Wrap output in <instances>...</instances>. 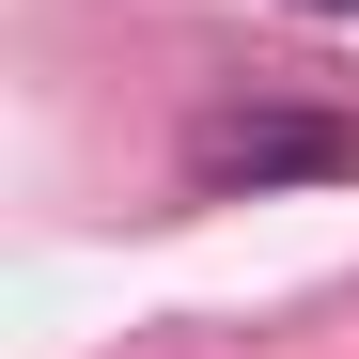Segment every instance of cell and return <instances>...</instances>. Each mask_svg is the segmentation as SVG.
Listing matches in <instances>:
<instances>
[{"label": "cell", "instance_id": "1", "mask_svg": "<svg viewBox=\"0 0 359 359\" xmlns=\"http://www.w3.org/2000/svg\"><path fill=\"white\" fill-rule=\"evenodd\" d=\"M203 188H297V172H359V126H328V109H234V126H203Z\"/></svg>", "mask_w": 359, "mask_h": 359}, {"label": "cell", "instance_id": "2", "mask_svg": "<svg viewBox=\"0 0 359 359\" xmlns=\"http://www.w3.org/2000/svg\"><path fill=\"white\" fill-rule=\"evenodd\" d=\"M297 16H359V0H297Z\"/></svg>", "mask_w": 359, "mask_h": 359}]
</instances>
